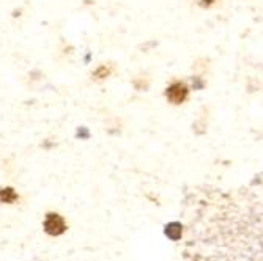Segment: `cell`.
<instances>
[{
    "mask_svg": "<svg viewBox=\"0 0 263 261\" xmlns=\"http://www.w3.org/2000/svg\"><path fill=\"white\" fill-rule=\"evenodd\" d=\"M187 96H189V88H187V85L184 82H178L177 81V82L171 84L169 87H167V90H165L167 101H169L171 104H175V106L183 104L187 99Z\"/></svg>",
    "mask_w": 263,
    "mask_h": 261,
    "instance_id": "1",
    "label": "cell"
},
{
    "mask_svg": "<svg viewBox=\"0 0 263 261\" xmlns=\"http://www.w3.org/2000/svg\"><path fill=\"white\" fill-rule=\"evenodd\" d=\"M109 73H110V71H109L106 66H100L97 73H95V77H98V79H104V77H107V76H109Z\"/></svg>",
    "mask_w": 263,
    "mask_h": 261,
    "instance_id": "4",
    "label": "cell"
},
{
    "mask_svg": "<svg viewBox=\"0 0 263 261\" xmlns=\"http://www.w3.org/2000/svg\"><path fill=\"white\" fill-rule=\"evenodd\" d=\"M17 194L14 192L13 187H2L0 189V202L2 203H8L13 205L14 202H17Z\"/></svg>",
    "mask_w": 263,
    "mask_h": 261,
    "instance_id": "3",
    "label": "cell"
},
{
    "mask_svg": "<svg viewBox=\"0 0 263 261\" xmlns=\"http://www.w3.org/2000/svg\"><path fill=\"white\" fill-rule=\"evenodd\" d=\"M44 231L51 236H60L66 231L65 219L57 212H49L44 219Z\"/></svg>",
    "mask_w": 263,
    "mask_h": 261,
    "instance_id": "2",
    "label": "cell"
}]
</instances>
